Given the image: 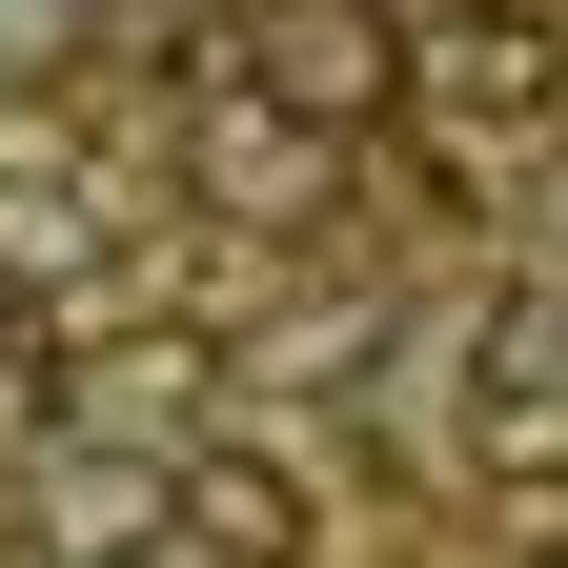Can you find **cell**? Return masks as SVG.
Segmentation results:
<instances>
[{
  "label": "cell",
  "instance_id": "obj_1",
  "mask_svg": "<svg viewBox=\"0 0 568 568\" xmlns=\"http://www.w3.org/2000/svg\"><path fill=\"white\" fill-rule=\"evenodd\" d=\"M183 183H203V224H244V244H284L305 203H345V142L305 122V102H264L244 61L183 102Z\"/></svg>",
  "mask_w": 568,
  "mask_h": 568
},
{
  "label": "cell",
  "instance_id": "obj_2",
  "mask_svg": "<svg viewBox=\"0 0 568 568\" xmlns=\"http://www.w3.org/2000/svg\"><path fill=\"white\" fill-rule=\"evenodd\" d=\"M244 82L305 102L325 142H386L406 122V21L386 0H244Z\"/></svg>",
  "mask_w": 568,
  "mask_h": 568
},
{
  "label": "cell",
  "instance_id": "obj_3",
  "mask_svg": "<svg viewBox=\"0 0 568 568\" xmlns=\"http://www.w3.org/2000/svg\"><path fill=\"white\" fill-rule=\"evenodd\" d=\"M406 102L447 122V142H528V122H568V41L528 21V0H467V21L406 41Z\"/></svg>",
  "mask_w": 568,
  "mask_h": 568
},
{
  "label": "cell",
  "instance_id": "obj_4",
  "mask_svg": "<svg viewBox=\"0 0 568 568\" xmlns=\"http://www.w3.org/2000/svg\"><path fill=\"white\" fill-rule=\"evenodd\" d=\"M163 548H203V568H305V467H284V447H163Z\"/></svg>",
  "mask_w": 568,
  "mask_h": 568
},
{
  "label": "cell",
  "instance_id": "obj_5",
  "mask_svg": "<svg viewBox=\"0 0 568 568\" xmlns=\"http://www.w3.org/2000/svg\"><path fill=\"white\" fill-rule=\"evenodd\" d=\"M163 548V447H41V568H142Z\"/></svg>",
  "mask_w": 568,
  "mask_h": 568
},
{
  "label": "cell",
  "instance_id": "obj_6",
  "mask_svg": "<svg viewBox=\"0 0 568 568\" xmlns=\"http://www.w3.org/2000/svg\"><path fill=\"white\" fill-rule=\"evenodd\" d=\"M203 366H224L203 325H122V345H102V447H183V406H203Z\"/></svg>",
  "mask_w": 568,
  "mask_h": 568
},
{
  "label": "cell",
  "instance_id": "obj_7",
  "mask_svg": "<svg viewBox=\"0 0 568 568\" xmlns=\"http://www.w3.org/2000/svg\"><path fill=\"white\" fill-rule=\"evenodd\" d=\"M366 345H386L366 305H325V325H264V366H284V386H366Z\"/></svg>",
  "mask_w": 568,
  "mask_h": 568
},
{
  "label": "cell",
  "instance_id": "obj_8",
  "mask_svg": "<svg viewBox=\"0 0 568 568\" xmlns=\"http://www.w3.org/2000/svg\"><path fill=\"white\" fill-rule=\"evenodd\" d=\"M0 183H82V142H61V102H41V82H0Z\"/></svg>",
  "mask_w": 568,
  "mask_h": 568
},
{
  "label": "cell",
  "instance_id": "obj_9",
  "mask_svg": "<svg viewBox=\"0 0 568 568\" xmlns=\"http://www.w3.org/2000/svg\"><path fill=\"white\" fill-rule=\"evenodd\" d=\"M61 21H82V0H0V82H41V61H61Z\"/></svg>",
  "mask_w": 568,
  "mask_h": 568
},
{
  "label": "cell",
  "instance_id": "obj_10",
  "mask_svg": "<svg viewBox=\"0 0 568 568\" xmlns=\"http://www.w3.org/2000/svg\"><path fill=\"white\" fill-rule=\"evenodd\" d=\"M0 366H21V284H0Z\"/></svg>",
  "mask_w": 568,
  "mask_h": 568
}]
</instances>
